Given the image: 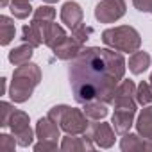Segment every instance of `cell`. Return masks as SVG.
<instances>
[{"label": "cell", "mask_w": 152, "mask_h": 152, "mask_svg": "<svg viewBox=\"0 0 152 152\" xmlns=\"http://www.w3.org/2000/svg\"><path fill=\"white\" fill-rule=\"evenodd\" d=\"M127 63L120 50L84 47L68 68L73 99L79 104L102 100L113 104L115 90L125 75Z\"/></svg>", "instance_id": "cell-1"}, {"label": "cell", "mask_w": 152, "mask_h": 152, "mask_svg": "<svg viewBox=\"0 0 152 152\" xmlns=\"http://www.w3.org/2000/svg\"><path fill=\"white\" fill-rule=\"evenodd\" d=\"M41 81V70L34 63H25L13 72V81L9 88V97L16 104H23L32 97L34 88Z\"/></svg>", "instance_id": "cell-2"}, {"label": "cell", "mask_w": 152, "mask_h": 152, "mask_svg": "<svg viewBox=\"0 0 152 152\" xmlns=\"http://www.w3.org/2000/svg\"><path fill=\"white\" fill-rule=\"evenodd\" d=\"M48 118H52L66 134H84L90 127V118L84 115L83 109L70 107L64 104L54 106L48 111Z\"/></svg>", "instance_id": "cell-3"}, {"label": "cell", "mask_w": 152, "mask_h": 152, "mask_svg": "<svg viewBox=\"0 0 152 152\" xmlns=\"http://www.w3.org/2000/svg\"><path fill=\"white\" fill-rule=\"evenodd\" d=\"M102 41L109 48H115V50H120L125 54H132V52L140 50V47H141L140 32L131 25H120V27L106 29L102 32Z\"/></svg>", "instance_id": "cell-4"}, {"label": "cell", "mask_w": 152, "mask_h": 152, "mask_svg": "<svg viewBox=\"0 0 152 152\" xmlns=\"http://www.w3.org/2000/svg\"><path fill=\"white\" fill-rule=\"evenodd\" d=\"M29 124H31L29 115L25 111H20V109H16L9 120V129H11V132L16 138L20 147H29L34 140V132H32Z\"/></svg>", "instance_id": "cell-5"}, {"label": "cell", "mask_w": 152, "mask_h": 152, "mask_svg": "<svg viewBox=\"0 0 152 152\" xmlns=\"http://www.w3.org/2000/svg\"><path fill=\"white\" fill-rule=\"evenodd\" d=\"M125 0H100L95 6V18L100 23H113L125 15Z\"/></svg>", "instance_id": "cell-6"}, {"label": "cell", "mask_w": 152, "mask_h": 152, "mask_svg": "<svg viewBox=\"0 0 152 152\" xmlns=\"http://www.w3.org/2000/svg\"><path fill=\"white\" fill-rule=\"evenodd\" d=\"M84 134H88L95 141V145L100 147V148H111L115 145V134L116 132H115L113 125H109L102 120L90 122V127Z\"/></svg>", "instance_id": "cell-7"}, {"label": "cell", "mask_w": 152, "mask_h": 152, "mask_svg": "<svg viewBox=\"0 0 152 152\" xmlns=\"http://www.w3.org/2000/svg\"><path fill=\"white\" fill-rule=\"evenodd\" d=\"M113 106L115 107H129V109H134L138 107V102H136V84L127 79L116 86L115 90V99H113Z\"/></svg>", "instance_id": "cell-8"}, {"label": "cell", "mask_w": 152, "mask_h": 152, "mask_svg": "<svg viewBox=\"0 0 152 152\" xmlns=\"http://www.w3.org/2000/svg\"><path fill=\"white\" fill-rule=\"evenodd\" d=\"M61 150L64 152H91L95 148V141L88 134H66L59 145Z\"/></svg>", "instance_id": "cell-9"}, {"label": "cell", "mask_w": 152, "mask_h": 152, "mask_svg": "<svg viewBox=\"0 0 152 152\" xmlns=\"http://www.w3.org/2000/svg\"><path fill=\"white\" fill-rule=\"evenodd\" d=\"M134 115H136L134 109L115 107V113H113V118H111V125H113L115 132L120 134V136L127 134L131 131V127L134 125Z\"/></svg>", "instance_id": "cell-10"}, {"label": "cell", "mask_w": 152, "mask_h": 152, "mask_svg": "<svg viewBox=\"0 0 152 152\" xmlns=\"http://www.w3.org/2000/svg\"><path fill=\"white\" fill-rule=\"evenodd\" d=\"M84 48V45L81 43V41H77L73 36H70V38H66L64 41H61L56 48H52L54 50V56L57 57V59H63V61H72V59H75L79 54H81V50Z\"/></svg>", "instance_id": "cell-11"}, {"label": "cell", "mask_w": 152, "mask_h": 152, "mask_svg": "<svg viewBox=\"0 0 152 152\" xmlns=\"http://www.w3.org/2000/svg\"><path fill=\"white\" fill-rule=\"evenodd\" d=\"M83 16H84L83 7H81L77 2H72V0H70V2L63 4V7H61V22H63L70 31L83 23Z\"/></svg>", "instance_id": "cell-12"}, {"label": "cell", "mask_w": 152, "mask_h": 152, "mask_svg": "<svg viewBox=\"0 0 152 152\" xmlns=\"http://www.w3.org/2000/svg\"><path fill=\"white\" fill-rule=\"evenodd\" d=\"M120 148L124 152H136V150H147L152 152V140H147L140 134H124L122 141H120Z\"/></svg>", "instance_id": "cell-13"}, {"label": "cell", "mask_w": 152, "mask_h": 152, "mask_svg": "<svg viewBox=\"0 0 152 152\" xmlns=\"http://www.w3.org/2000/svg\"><path fill=\"white\" fill-rule=\"evenodd\" d=\"M59 131H61V127L48 116L39 118L36 124V138H39V140H56L57 141V138H61Z\"/></svg>", "instance_id": "cell-14"}, {"label": "cell", "mask_w": 152, "mask_h": 152, "mask_svg": "<svg viewBox=\"0 0 152 152\" xmlns=\"http://www.w3.org/2000/svg\"><path fill=\"white\" fill-rule=\"evenodd\" d=\"M134 125H136V131H138L140 136H143L147 140H152V106H147V107L141 109Z\"/></svg>", "instance_id": "cell-15"}, {"label": "cell", "mask_w": 152, "mask_h": 152, "mask_svg": "<svg viewBox=\"0 0 152 152\" xmlns=\"http://www.w3.org/2000/svg\"><path fill=\"white\" fill-rule=\"evenodd\" d=\"M150 61H152V57H150L148 52H145V50H136V52H132L131 57H129V70H131L134 75H140V73H143V72L150 66Z\"/></svg>", "instance_id": "cell-16"}, {"label": "cell", "mask_w": 152, "mask_h": 152, "mask_svg": "<svg viewBox=\"0 0 152 152\" xmlns=\"http://www.w3.org/2000/svg\"><path fill=\"white\" fill-rule=\"evenodd\" d=\"M32 54H34V47H31L29 43H23V45L15 47V48L9 52V61H11L15 66H22V64H25V63H31Z\"/></svg>", "instance_id": "cell-17"}, {"label": "cell", "mask_w": 152, "mask_h": 152, "mask_svg": "<svg viewBox=\"0 0 152 152\" xmlns=\"http://www.w3.org/2000/svg\"><path fill=\"white\" fill-rule=\"evenodd\" d=\"M83 111H84V115H86L91 122H95V120H104V118L107 116V113H109L107 104L102 102V100H91V102L83 104Z\"/></svg>", "instance_id": "cell-18"}, {"label": "cell", "mask_w": 152, "mask_h": 152, "mask_svg": "<svg viewBox=\"0 0 152 152\" xmlns=\"http://www.w3.org/2000/svg\"><path fill=\"white\" fill-rule=\"evenodd\" d=\"M68 36H66V32H64V29L59 25V23H54V22H50L48 23V27H47V32H45V45L48 47V48H56L61 41H64Z\"/></svg>", "instance_id": "cell-19"}, {"label": "cell", "mask_w": 152, "mask_h": 152, "mask_svg": "<svg viewBox=\"0 0 152 152\" xmlns=\"http://www.w3.org/2000/svg\"><path fill=\"white\" fill-rule=\"evenodd\" d=\"M16 27L9 16H0V45H9L15 39Z\"/></svg>", "instance_id": "cell-20"}, {"label": "cell", "mask_w": 152, "mask_h": 152, "mask_svg": "<svg viewBox=\"0 0 152 152\" xmlns=\"http://www.w3.org/2000/svg\"><path fill=\"white\" fill-rule=\"evenodd\" d=\"M9 7H11L13 16L18 18V20H25V18H29L31 13H32L31 0H11Z\"/></svg>", "instance_id": "cell-21"}, {"label": "cell", "mask_w": 152, "mask_h": 152, "mask_svg": "<svg viewBox=\"0 0 152 152\" xmlns=\"http://www.w3.org/2000/svg\"><path fill=\"white\" fill-rule=\"evenodd\" d=\"M136 102L141 106H148L152 104V84L147 81H141L136 86Z\"/></svg>", "instance_id": "cell-22"}, {"label": "cell", "mask_w": 152, "mask_h": 152, "mask_svg": "<svg viewBox=\"0 0 152 152\" xmlns=\"http://www.w3.org/2000/svg\"><path fill=\"white\" fill-rule=\"evenodd\" d=\"M22 41H23V43H29V45L34 47V48L43 43L41 36L31 27V23H29V25H23V29H22Z\"/></svg>", "instance_id": "cell-23"}, {"label": "cell", "mask_w": 152, "mask_h": 152, "mask_svg": "<svg viewBox=\"0 0 152 152\" xmlns=\"http://www.w3.org/2000/svg\"><path fill=\"white\" fill-rule=\"evenodd\" d=\"M93 34V29L91 27H88L86 23H81V25H77L75 29H72V36L77 39V41H81L83 45H86V41L90 39V36Z\"/></svg>", "instance_id": "cell-24"}, {"label": "cell", "mask_w": 152, "mask_h": 152, "mask_svg": "<svg viewBox=\"0 0 152 152\" xmlns=\"http://www.w3.org/2000/svg\"><path fill=\"white\" fill-rule=\"evenodd\" d=\"M16 109L9 102H0V127H9V120Z\"/></svg>", "instance_id": "cell-25"}, {"label": "cell", "mask_w": 152, "mask_h": 152, "mask_svg": "<svg viewBox=\"0 0 152 152\" xmlns=\"http://www.w3.org/2000/svg\"><path fill=\"white\" fill-rule=\"evenodd\" d=\"M32 18L43 20V22H54V18H56V9H54L52 6H41V7H38V9L34 11V16H32Z\"/></svg>", "instance_id": "cell-26"}, {"label": "cell", "mask_w": 152, "mask_h": 152, "mask_svg": "<svg viewBox=\"0 0 152 152\" xmlns=\"http://www.w3.org/2000/svg\"><path fill=\"white\" fill-rule=\"evenodd\" d=\"M18 145L16 138L11 134H0V152H13Z\"/></svg>", "instance_id": "cell-27"}, {"label": "cell", "mask_w": 152, "mask_h": 152, "mask_svg": "<svg viewBox=\"0 0 152 152\" xmlns=\"http://www.w3.org/2000/svg\"><path fill=\"white\" fill-rule=\"evenodd\" d=\"M36 152H52L57 150V141L56 140H39V143L34 145Z\"/></svg>", "instance_id": "cell-28"}, {"label": "cell", "mask_w": 152, "mask_h": 152, "mask_svg": "<svg viewBox=\"0 0 152 152\" xmlns=\"http://www.w3.org/2000/svg\"><path fill=\"white\" fill-rule=\"evenodd\" d=\"M132 4H134V7L138 11L152 15V0H132Z\"/></svg>", "instance_id": "cell-29"}, {"label": "cell", "mask_w": 152, "mask_h": 152, "mask_svg": "<svg viewBox=\"0 0 152 152\" xmlns=\"http://www.w3.org/2000/svg\"><path fill=\"white\" fill-rule=\"evenodd\" d=\"M6 91H7V81L2 79V95H6Z\"/></svg>", "instance_id": "cell-30"}, {"label": "cell", "mask_w": 152, "mask_h": 152, "mask_svg": "<svg viewBox=\"0 0 152 152\" xmlns=\"http://www.w3.org/2000/svg\"><path fill=\"white\" fill-rule=\"evenodd\" d=\"M11 2H9V0H0V6H2V7H6V6H9Z\"/></svg>", "instance_id": "cell-31"}, {"label": "cell", "mask_w": 152, "mask_h": 152, "mask_svg": "<svg viewBox=\"0 0 152 152\" xmlns=\"http://www.w3.org/2000/svg\"><path fill=\"white\" fill-rule=\"evenodd\" d=\"M43 2H47V4H56V2H59V0H43Z\"/></svg>", "instance_id": "cell-32"}, {"label": "cell", "mask_w": 152, "mask_h": 152, "mask_svg": "<svg viewBox=\"0 0 152 152\" xmlns=\"http://www.w3.org/2000/svg\"><path fill=\"white\" fill-rule=\"evenodd\" d=\"M148 83H150V84H152V73H150V77H148Z\"/></svg>", "instance_id": "cell-33"}]
</instances>
